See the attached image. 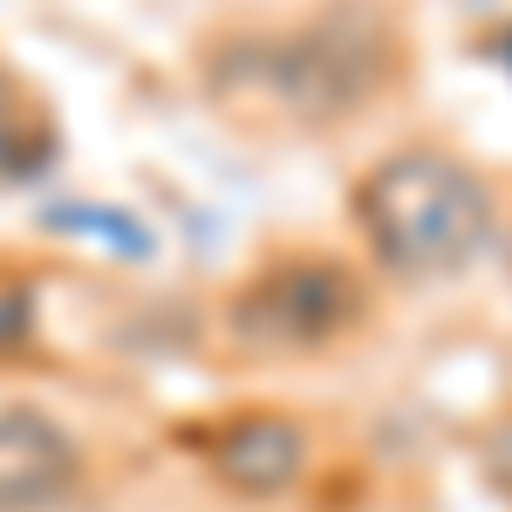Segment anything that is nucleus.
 Masks as SVG:
<instances>
[{"label":"nucleus","mask_w":512,"mask_h":512,"mask_svg":"<svg viewBox=\"0 0 512 512\" xmlns=\"http://www.w3.org/2000/svg\"><path fill=\"white\" fill-rule=\"evenodd\" d=\"M76 437L48 410L14 403L0 410V512H55L76 492Z\"/></svg>","instance_id":"obj_4"},{"label":"nucleus","mask_w":512,"mask_h":512,"mask_svg":"<svg viewBox=\"0 0 512 512\" xmlns=\"http://www.w3.org/2000/svg\"><path fill=\"white\" fill-rule=\"evenodd\" d=\"M362 321V287H355L349 267L335 260H287V267H267L260 280H246L226 308V328H233L239 349L260 355H294V349H321L335 335H349Z\"/></svg>","instance_id":"obj_3"},{"label":"nucleus","mask_w":512,"mask_h":512,"mask_svg":"<svg viewBox=\"0 0 512 512\" xmlns=\"http://www.w3.org/2000/svg\"><path fill=\"white\" fill-rule=\"evenodd\" d=\"M355 226L390 274L444 280L478 260L492 233V192L451 151H396L362 178Z\"/></svg>","instance_id":"obj_2"},{"label":"nucleus","mask_w":512,"mask_h":512,"mask_svg":"<svg viewBox=\"0 0 512 512\" xmlns=\"http://www.w3.org/2000/svg\"><path fill=\"white\" fill-rule=\"evenodd\" d=\"M396 82V35L390 21L335 7L294 28L267 35H226L205 55V89L239 117L294 123V130H328L369 110Z\"/></svg>","instance_id":"obj_1"},{"label":"nucleus","mask_w":512,"mask_h":512,"mask_svg":"<svg viewBox=\"0 0 512 512\" xmlns=\"http://www.w3.org/2000/svg\"><path fill=\"white\" fill-rule=\"evenodd\" d=\"M506 55H512V35H506Z\"/></svg>","instance_id":"obj_6"},{"label":"nucleus","mask_w":512,"mask_h":512,"mask_svg":"<svg viewBox=\"0 0 512 512\" xmlns=\"http://www.w3.org/2000/svg\"><path fill=\"white\" fill-rule=\"evenodd\" d=\"M308 465V437L294 431L287 417H233L226 431L212 437V472L226 492L246 499H274L287 492Z\"/></svg>","instance_id":"obj_5"}]
</instances>
